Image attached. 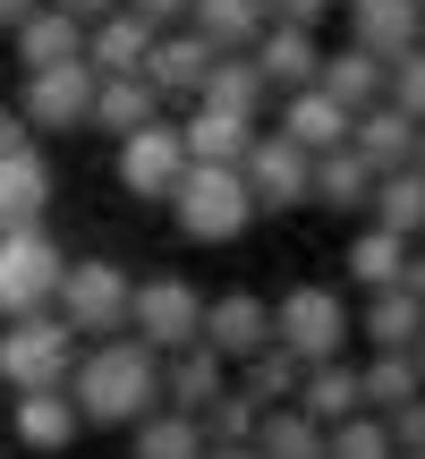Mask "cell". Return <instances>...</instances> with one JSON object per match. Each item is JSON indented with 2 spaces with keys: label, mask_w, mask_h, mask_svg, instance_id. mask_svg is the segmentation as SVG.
I'll list each match as a JSON object with an SVG mask.
<instances>
[{
  "label": "cell",
  "mask_w": 425,
  "mask_h": 459,
  "mask_svg": "<svg viewBox=\"0 0 425 459\" xmlns=\"http://www.w3.org/2000/svg\"><path fill=\"white\" fill-rule=\"evenodd\" d=\"M256 400H239V392H221V400H212V409H204V443H247V434H256Z\"/></svg>",
  "instance_id": "38"
},
{
  "label": "cell",
  "mask_w": 425,
  "mask_h": 459,
  "mask_svg": "<svg viewBox=\"0 0 425 459\" xmlns=\"http://www.w3.org/2000/svg\"><path fill=\"white\" fill-rule=\"evenodd\" d=\"M196 102H221V111H239V119H264V111H273V85L256 77V60H247V51H212Z\"/></svg>",
  "instance_id": "29"
},
{
  "label": "cell",
  "mask_w": 425,
  "mask_h": 459,
  "mask_svg": "<svg viewBox=\"0 0 425 459\" xmlns=\"http://www.w3.org/2000/svg\"><path fill=\"white\" fill-rule=\"evenodd\" d=\"M170 221H179V238H196V247L247 238L256 204H247V187H239V162H187L179 187H170Z\"/></svg>",
  "instance_id": "2"
},
{
  "label": "cell",
  "mask_w": 425,
  "mask_h": 459,
  "mask_svg": "<svg viewBox=\"0 0 425 459\" xmlns=\"http://www.w3.org/2000/svg\"><path fill=\"white\" fill-rule=\"evenodd\" d=\"M409 162H417V170H425V119H417V153H409Z\"/></svg>",
  "instance_id": "48"
},
{
  "label": "cell",
  "mask_w": 425,
  "mask_h": 459,
  "mask_svg": "<svg viewBox=\"0 0 425 459\" xmlns=\"http://www.w3.org/2000/svg\"><path fill=\"white\" fill-rule=\"evenodd\" d=\"M324 17H332V0H264V26H307V34H324Z\"/></svg>",
  "instance_id": "40"
},
{
  "label": "cell",
  "mask_w": 425,
  "mask_h": 459,
  "mask_svg": "<svg viewBox=\"0 0 425 459\" xmlns=\"http://www.w3.org/2000/svg\"><path fill=\"white\" fill-rule=\"evenodd\" d=\"M204 68H212V43H204V34H187V26L153 34V51H145V85L162 102H196L204 94Z\"/></svg>",
  "instance_id": "14"
},
{
  "label": "cell",
  "mask_w": 425,
  "mask_h": 459,
  "mask_svg": "<svg viewBox=\"0 0 425 459\" xmlns=\"http://www.w3.org/2000/svg\"><path fill=\"white\" fill-rule=\"evenodd\" d=\"M85 102H94V68L60 60V68H26V94H17V119L34 136H68L85 128Z\"/></svg>",
  "instance_id": "10"
},
{
  "label": "cell",
  "mask_w": 425,
  "mask_h": 459,
  "mask_svg": "<svg viewBox=\"0 0 425 459\" xmlns=\"http://www.w3.org/2000/svg\"><path fill=\"white\" fill-rule=\"evenodd\" d=\"M307 162H315V153H298L281 128H256L247 153H239L247 204H256V213H298V204H307Z\"/></svg>",
  "instance_id": "7"
},
{
  "label": "cell",
  "mask_w": 425,
  "mask_h": 459,
  "mask_svg": "<svg viewBox=\"0 0 425 459\" xmlns=\"http://www.w3.org/2000/svg\"><path fill=\"white\" fill-rule=\"evenodd\" d=\"M196 341L212 349V358H256L264 341H273V307H264L256 290H221V298H204V324H196Z\"/></svg>",
  "instance_id": "11"
},
{
  "label": "cell",
  "mask_w": 425,
  "mask_h": 459,
  "mask_svg": "<svg viewBox=\"0 0 425 459\" xmlns=\"http://www.w3.org/2000/svg\"><path fill=\"white\" fill-rule=\"evenodd\" d=\"M77 51H85V26H77V17H60L51 0L9 26V60L17 68H60V60H77Z\"/></svg>",
  "instance_id": "22"
},
{
  "label": "cell",
  "mask_w": 425,
  "mask_h": 459,
  "mask_svg": "<svg viewBox=\"0 0 425 459\" xmlns=\"http://www.w3.org/2000/svg\"><path fill=\"white\" fill-rule=\"evenodd\" d=\"M273 341L290 349L298 366H324V358H341V349H349V307H341V290H324V281L290 290V298L273 307Z\"/></svg>",
  "instance_id": "6"
},
{
  "label": "cell",
  "mask_w": 425,
  "mask_h": 459,
  "mask_svg": "<svg viewBox=\"0 0 425 459\" xmlns=\"http://www.w3.org/2000/svg\"><path fill=\"white\" fill-rule=\"evenodd\" d=\"M400 290H409V298H425V238L409 247V273H400Z\"/></svg>",
  "instance_id": "44"
},
{
  "label": "cell",
  "mask_w": 425,
  "mask_h": 459,
  "mask_svg": "<svg viewBox=\"0 0 425 459\" xmlns=\"http://www.w3.org/2000/svg\"><path fill=\"white\" fill-rule=\"evenodd\" d=\"M273 102H281L273 128L290 136L298 153H332V145H349V111L324 94V85H298V94H273Z\"/></svg>",
  "instance_id": "16"
},
{
  "label": "cell",
  "mask_w": 425,
  "mask_h": 459,
  "mask_svg": "<svg viewBox=\"0 0 425 459\" xmlns=\"http://www.w3.org/2000/svg\"><path fill=\"white\" fill-rule=\"evenodd\" d=\"M170 102L145 85V68L136 77H94V102H85V128H102V136H128V128H145V119H162Z\"/></svg>",
  "instance_id": "20"
},
{
  "label": "cell",
  "mask_w": 425,
  "mask_h": 459,
  "mask_svg": "<svg viewBox=\"0 0 425 459\" xmlns=\"http://www.w3.org/2000/svg\"><path fill=\"white\" fill-rule=\"evenodd\" d=\"M187 34H204L212 51H247L264 34V0H187Z\"/></svg>",
  "instance_id": "33"
},
{
  "label": "cell",
  "mask_w": 425,
  "mask_h": 459,
  "mask_svg": "<svg viewBox=\"0 0 425 459\" xmlns=\"http://www.w3.org/2000/svg\"><path fill=\"white\" fill-rule=\"evenodd\" d=\"M247 60H256V77L273 85V94H298V85H315V68H324V34H307V26H264L256 43H247Z\"/></svg>",
  "instance_id": "13"
},
{
  "label": "cell",
  "mask_w": 425,
  "mask_h": 459,
  "mask_svg": "<svg viewBox=\"0 0 425 459\" xmlns=\"http://www.w3.org/2000/svg\"><path fill=\"white\" fill-rule=\"evenodd\" d=\"M179 170H187V145H179V128H170V111L119 136V187H128L136 204H170Z\"/></svg>",
  "instance_id": "9"
},
{
  "label": "cell",
  "mask_w": 425,
  "mask_h": 459,
  "mask_svg": "<svg viewBox=\"0 0 425 459\" xmlns=\"http://www.w3.org/2000/svg\"><path fill=\"white\" fill-rule=\"evenodd\" d=\"M400 459H425V451H400Z\"/></svg>",
  "instance_id": "49"
},
{
  "label": "cell",
  "mask_w": 425,
  "mask_h": 459,
  "mask_svg": "<svg viewBox=\"0 0 425 459\" xmlns=\"http://www.w3.org/2000/svg\"><path fill=\"white\" fill-rule=\"evenodd\" d=\"M349 332H366L375 349H417V332H425V298H409V290H366V307L349 315Z\"/></svg>",
  "instance_id": "28"
},
{
  "label": "cell",
  "mask_w": 425,
  "mask_h": 459,
  "mask_svg": "<svg viewBox=\"0 0 425 459\" xmlns=\"http://www.w3.org/2000/svg\"><path fill=\"white\" fill-rule=\"evenodd\" d=\"M383 434H392V451H425V392L400 400V409L383 417Z\"/></svg>",
  "instance_id": "39"
},
{
  "label": "cell",
  "mask_w": 425,
  "mask_h": 459,
  "mask_svg": "<svg viewBox=\"0 0 425 459\" xmlns=\"http://www.w3.org/2000/svg\"><path fill=\"white\" fill-rule=\"evenodd\" d=\"M170 128H179L187 162H239V153H247V136H256L264 119H239V111H221V102H187Z\"/></svg>",
  "instance_id": "19"
},
{
  "label": "cell",
  "mask_w": 425,
  "mask_h": 459,
  "mask_svg": "<svg viewBox=\"0 0 425 459\" xmlns=\"http://www.w3.org/2000/svg\"><path fill=\"white\" fill-rule=\"evenodd\" d=\"M366 221H375V230H392V238H425V170H417V162H400V170H375Z\"/></svg>",
  "instance_id": "24"
},
{
  "label": "cell",
  "mask_w": 425,
  "mask_h": 459,
  "mask_svg": "<svg viewBox=\"0 0 425 459\" xmlns=\"http://www.w3.org/2000/svg\"><path fill=\"white\" fill-rule=\"evenodd\" d=\"M409 366H417V383H425V332H417V349H409Z\"/></svg>",
  "instance_id": "47"
},
{
  "label": "cell",
  "mask_w": 425,
  "mask_h": 459,
  "mask_svg": "<svg viewBox=\"0 0 425 459\" xmlns=\"http://www.w3.org/2000/svg\"><path fill=\"white\" fill-rule=\"evenodd\" d=\"M247 451H256V459H324V426H315L307 409H290V400H281V409L256 417Z\"/></svg>",
  "instance_id": "32"
},
{
  "label": "cell",
  "mask_w": 425,
  "mask_h": 459,
  "mask_svg": "<svg viewBox=\"0 0 425 459\" xmlns=\"http://www.w3.org/2000/svg\"><path fill=\"white\" fill-rule=\"evenodd\" d=\"M51 9H60V17H77V26H94V17H111L119 0H51Z\"/></svg>",
  "instance_id": "43"
},
{
  "label": "cell",
  "mask_w": 425,
  "mask_h": 459,
  "mask_svg": "<svg viewBox=\"0 0 425 459\" xmlns=\"http://www.w3.org/2000/svg\"><path fill=\"white\" fill-rule=\"evenodd\" d=\"M383 102H400L409 119H425V43H417V51H400V60L383 68Z\"/></svg>",
  "instance_id": "37"
},
{
  "label": "cell",
  "mask_w": 425,
  "mask_h": 459,
  "mask_svg": "<svg viewBox=\"0 0 425 459\" xmlns=\"http://www.w3.org/2000/svg\"><path fill=\"white\" fill-rule=\"evenodd\" d=\"M128 17H145L153 34H170V26H187V0H119Z\"/></svg>",
  "instance_id": "41"
},
{
  "label": "cell",
  "mask_w": 425,
  "mask_h": 459,
  "mask_svg": "<svg viewBox=\"0 0 425 459\" xmlns=\"http://www.w3.org/2000/svg\"><path fill=\"white\" fill-rule=\"evenodd\" d=\"M290 409H307L315 426H341V417H358V409H366V392H358V366H349V358H324V366H307V375H298V392H290Z\"/></svg>",
  "instance_id": "25"
},
{
  "label": "cell",
  "mask_w": 425,
  "mask_h": 459,
  "mask_svg": "<svg viewBox=\"0 0 425 459\" xmlns=\"http://www.w3.org/2000/svg\"><path fill=\"white\" fill-rule=\"evenodd\" d=\"M34 9H43V0H0V34H9L17 17H34Z\"/></svg>",
  "instance_id": "45"
},
{
  "label": "cell",
  "mask_w": 425,
  "mask_h": 459,
  "mask_svg": "<svg viewBox=\"0 0 425 459\" xmlns=\"http://www.w3.org/2000/svg\"><path fill=\"white\" fill-rule=\"evenodd\" d=\"M136 459H204V417H179V409H145L128 426Z\"/></svg>",
  "instance_id": "34"
},
{
  "label": "cell",
  "mask_w": 425,
  "mask_h": 459,
  "mask_svg": "<svg viewBox=\"0 0 425 459\" xmlns=\"http://www.w3.org/2000/svg\"><path fill=\"white\" fill-rule=\"evenodd\" d=\"M341 17H349V43L375 51L383 68H392L400 51H417V34H425V9H417V0H341Z\"/></svg>",
  "instance_id": "12"
},
{
  "label": "cell",
  "mask_w": 425,
  "mask_h": 459,
  "mask_svg": "<svg viewBox=\"0 0 425 459\" xmlns=\"http://www.w3.org/2000/svg\"><path fill=\"white\" fill-rule=\"evenodd\" d=\"M332 9H341V0H332Z\"/></svg>",
  "instance_id": "50"
},
{
  "label": "cell",
  "mask_w": 425,
  "mask_h": 459,
  "mask_svg": "<svg viewBox=\"0 0 425 459\" xmlns=\"http://www.w3.org/2000/svg\"><path fill=\"white\" fill-rule=\"evenodd\" d=\"M221 392H230V358H212L204 341H187V349H170V358H162V409L204 417Z\"/></svg>",
  "instance_id": "15"
},
{
  "label": "cell",
  "mask_w": 425,
  "mask_h": 459,
  "mask_svg": "<svg viewBox=\"0 0 425 459\" xmlns=\"http://www.w3.org/2000/svg\"><path fill=\"white\" fill-rule=\"evenodd\" d=\"M128 298H136V281L119 273L111 255H77L60 273V290H51V315H60L77 341H111V332H128Z\"/></svg>",
  "instance_id": "4"
},
{
  "label": "cell",
  "mask_w": 425,
  "mask_h": 459,
  "mask_svg": "<svg viewBox=\"0 0 425 459\" xmlns=\"http://www.w3.org/2000/svg\"><path fill=\"white\" fill-rule=\"evenodd\" d=\"M409 247H417V238H392V230L358 221V238L341 247V273H349V290H400V273H409Z\"/></svg>",
  "instance_id": "23"
},
{
  "label": "cell",
  "mask_w": 425,
  "mask_h": 459,
  "mask_svg": "<svg viewBox=\"0 0 425 459\" xmlns=\"http://www.w3.org/2000/svg\"><path fill=\"white\" fill-rule=\"evenodd\" d=\"M196 324H204V298L187 290L179 273H162V281H136V298H128V332L153 349V358L187 349V341H196Z\"/></svg>",
  "instance_id": "8"
},
{
  "label": "cell",
  "mask_w": 425,
  "mask_h": 459,
  "mask_svg": "<svg viewBox=\"0 0 425 459\" xmlns=\"http://www.w3.org/2000/svg\"><path fill=\"white\" fill-rule=\"evenodd\" d=\"M145 51H153V26H145V17H128V9H111V17L85 26V51H77V60L94 68V77H136Z\"/></svg>",
  "instance_id": "18"
},
{
  "label": "cell",
  "mask_w": 425,
  "mask_h": 459,
  "mask_svg": "<svg viewBox=\"0 0 425 459\" xmlns=\"http://www.w3.org/2000/svg\"><path fill=\"white\" fill-rule=\"evenodd\" d=\"M358 392H366V409H375V417H392L400 400H417V392H425V383H417L409 349H375V358L358 366Z\"/></svg>",
  "instance_id": "35"
},
{
  "label": "cell",
  "mask_w": 425,
  "mask_h": 459,
  "mask_svg": "<svg viewBox=\"0 0 425 459\" xmlns=\"http://www.w3.org/2000/svg\"><path fill=\"white\" fill-rule=\"evenodd\" d=\"M43 213H51V162L26 145L0 162V230H34Z\"/></svg>",
  "instance_id": "27"
},
{
  "label": "cell",
  "mask_w": 425,
  "mask_h": 459,
  "mask_svg": "<svg viewBox=\"0 0 425 459\" xmlns=\"http://www.w3.org/2000/svg\"><path fill=\"white\" fill-rule=\"evenodd\" d=\"M9 426H17V443H26V451H68L85 434V417H77V400H68V392H17Z\"/></svg>",
  "instance_id": "26"
},
{
  "label": "cell",
  "mask_w": 425,
  "mask_h": 459,
  "mask_svg": "<svg viewBox=\"0 0 425 459\" xmlns=\"http://www.w3.org/2000/svg\"><path fill=\"white\" fill-rule=\"evenodd\" d=\"M77 332L60 315H9L0 324V392H68V366H77Z\"/></svg>",
  "instance_id": "3"
},
{
  "label": "cell",
  "mask_w": 425,
  "mask_h": 459,
  "mask_svg": "<svg viewBox=\"0 0 425 459\" xmlns=\"http://www.w3.org/2000/svg\"><path fill=\"white\" fill-rule=\"evenodd\" d=\"M68 400H77L85 426H119V434H128L145 409H162V358H153L136 332L85 341L77 366H68Z\"/></svg>",
  "instance_id": "1"
},
{
  "label": "cell",
  "mask_w": 425,
  "mask_h": 459,
  "mask_svg": "<svg viewBox=\"0 0 425 459\" xmlns=\"http://www.w3.org/2000/svg\"><path fill=\"white\" fill-rule=\"evenodd\" d=\"M366 196H375V162H366V153L332 145V153H315V162H307V204H324V213H358V221H366Z\"/></svg>",
  "instance_id": "17"
},
{
  "label": "cell",
  "mask_w": 425,
  "mask_h": 459,
  "mask_svg": "<svg viewBox=\"0 0 425 459\" xmlns=\"http://www.w3.org/2000/svg\"><path fill=\"white\" fill-rule=\"evenodd\" d=\"M204 459H256L247 443H204Z\"/></svg>",
  "instance_id": "46"
},
{
  "label": "cell",
  "mask_w": 425,
  "mask_h": 459,
  "mask_svg": "<svg viewBox=\"0 0 425 459\" xmlns=\"http://www.w3.org/2000/svg\"><path fill=\"white\" fill-rule=\"evenodd\" d=\"M349 153H366L375 170H400L417 153V119L400 102H366V111H349Z\"/></svg>",
  "instance_id": "21"
},
{
  "label": "cell",
  "mask_w": 425,
  "mask_h": 459,
  "mask_svg": "<svg viewBox=\"0 0 425 459\" xmlns=\"http://www.w3.org/2000/svg\"><path fill=\"white\" fill-rule=\"evenodd\" d=\"M417 43H425V34H417Z\"/></svg>",
  "instance_id": "52"
},
{
  "label": "cell",
  "mask_w": 425,
  "mask_h": 459,
  "mask_svg": "<svg viewBox=\"0 0 425 459\" xmlns=\"http://www.w3.org/2000/svg\"><path fill=\"white\" fill-rule=\"evenodd\" d=\"M298 375H307V366H298L281 341H264L256 358H239V366H230V392H239V400H256V409H281V400L298 392Z\"/></svg>",
  "instance_id": "30"
},
{
  "label": "cell",
  "mask_w": 425,
  "mask_h": 459,
  "mask_svg": "<svg viewBox=\"0 0 425 459\" xmlns=\"http://www.w3.org/2000/svg\"><path fill=\"white\" fill-rule=\"evenodd\" d=\"M26 145H34V128L17 119V102H0V162H9V153H26Z\"/></svg>",
  "instance_id": "42"
},
{
  "label": "cell",
  "mask_w": 425,
  "mask_h": 459,
  "mask_svg": "<svg viewBox=\"0 0 425 459\" xmlns=\"http://www.w3.org/2000/svg\"><path fill=\"white\" fill-rule=\"evenodd\" d=\"M315 85H324L341 111H366V102H383V60H375V51H358V43H341V51H324Z\"/></svg>",
  "instance_id": "31"
},
{
  "label": "cell",
  "mask_w": 425,
  "mask_h": 459,
  "mask_svg": "<svg viewBox=\"0 0 425 459\" xmlns=\"http://www.w3.org/2000/svg\"><path fill=\"white\" fill-rule=\"evenodd\" d=\"M417 9H425V0H417Z\"/></svg>",
  "instance_id": "51"
},
{
  "label": "cell",
  "mask_w": 425,
  "mask_h": 459,
  "mask_svg": "<svg viewBox=\"0 0 425 459\" xmlns=\"http://www.w3.org/2000/svg\"><path fill=\"white\" fill-rule=\"evenodd\" d=\"M324 459H400V451H392V434H383V417L358 409V417H341V426H324Z\"/></svg>",
  "instance_id": "36"
},
{
  "label": "cell",
  "mask_w": 425,
  "mask_h": 459,
  "mask_svg": "<svg viewBox=\"0 0 425 459\" xmlns=\"http://www.w3.org/2000/svg\"><path fill=\"white\" fill-rule=\"evenodd\" d=\"M60 273H68V247L51 238L43 221L34 230H0V324H9V315H43L51 290H60Z\"/></svg>",
  "instance_id": "5"
}]
</instances>
